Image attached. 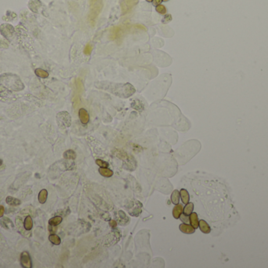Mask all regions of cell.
<instances>
[{
	"label": "cell",
	"instance_id": "603a6c76",
	"mask_svg": "<svg viewBox=\"0 0 268 268\" xmlns=\"http://www.w3.org/2000/svg\"><path fill=\"white\" fill-rule=\"evenodd\" d=\"M193 210H194V204L193 203H187L185 205V207H184L183 209V213L184 215H187V216H190L191 213L193 212Z\"/></svg>",
	"mask_w": 268,
	"mask_h": 268
},
{
	"label": "cell",
	"instance_id": "f1b7e54d",
	"mask_svg": "<svg viewBox=\"0 0 268 268\" xmlns=\"http://www.w3.org/2000/svg\"><path fill=\"white\" fill-rule=\"evenodd\" d=\"M96 164H97L98 166H100V168H108L109 165L108 163L106 162V161H102V160H100V159L96 160Z\"/></svg>",
	"mask_w": 268,
	"mask_h": 268
},
{
	"label": "cell",
	"instance_id": "ba28073f",
	"mask_svg": "<svg viewBox=\"0 0 268 268\" xmlns=\"http://www.w3.org/2000/svg\"><path fill=\"white\" fill-rule=\"evenodd\" d=\"M20 262L22 267L24 268H31L32 267V262H31V256L29 253L27 251L22 252L20 256Z\"/></svg>",
	"mask_w": 268,
	"mask_h": 268
},
{
	"label": "cell",
	"instance_id": "83f0119b",
	"mask_svg": "<svg viewBox=\"0 0 268 268\" xmlns=\"http://www.w3.org/2000/svg\"><path fill=\"white\" fill-rule=\"evenodd\" d=\"M92 50H93V46H92L90 43H88L87 45L85 47L83 52H84V54H86V55H90Z\"/></svg>",
	"mask_w": 268,
	"mask_h": 268
},
{
	"label": "cell",
	"instance_id": "5bb4252c",
	"mask_svg": "<svg viewBox=\"0 0 268 268\" xmlns=\"http://www.w3.org/2000/svg\"><path fill=\"white\" fill-rule=\"evenodd\" d=\"M198 227L200 228L201 231L204 233H209L210 231H211V228H210L209 225L203 220H199V225H198Z\"/></svg>",
	"mask_w": 268,
	"mask_h": 268
},
{
	"label": "cell",
	"instance_id": "ffe728a7",
	"mask_svg": "<svg viewBox=\"0 0 268 268\" xmlns=\"http://www.w3.org/2000/svg\"><path fill=\"white\" fill-rule=\"evenodd\" d=\"M99 172H100V174L102 176L106 177V178H110L114 174L113 171L108 168H100L99 169Z\"/></svg>",
	"mask_w": 268,
	"mask_h": 268
},
{
	"label": "cell",
	"instance_id": "ac0fdd59",
	"mask_svg": "<svg viewBox=\"0 0 268 268\" xmlns=\"http://www.w3.org/2000/svg\"><path fill=\"white\" fill-rule=\"evenodd\" d=\"M180 195H181L182 202L184 203V204H187V203H189L190 196L187 190H185V189H182V190L180 191Z\"/></svg>",
	"mask_w": 268,
	"mask_h": 268
},
{
	"label": "cell",
	"instance_id": "d590c367",
	"mask_svg": "<svg viewBox=\"0 0 268 268\" xmlns=\"http://www.w3.org/2000/svg\"><path fill=\"white\" fill-rule=\"evenodd\" d=\"M110 224H111V226H112V227L115 228V227H116V225H117V223H116V222H115V220H112V221L110 222Z\"/></svg>",
	"mask_w": 268,
	"mask_h": 268
},
{
	"label": "cell",
	"instance_id": "4316f807",
	"mask_svg": "<svg viewBox=\"0 0 268 268\" xmlns=\"http://www.w3.org/2000/svg\"><path fill=\"white\" fill-rule=\"evenodd\" d=\"M155 10H156L157 12L158 13V14H166V8H165V6L163 5H158L157 6L156 8H155Z\"/></svg>",
	"mask_w": 268,
	"mask_h": 268
},
{
	"label": "cell",
	"instance_id": "277c9868",
	"mask_svg": "<svg viewBox=\"0 0 268 268\" xmlns=\"http://www.w3.org/2000/svg\"><path fill=\"white\" fill-rule=\"evenodd\" d=\"M91 6L92 8L90 11H89V16H88V21H89V24L94 26L96 18L99 16V14H100L102 8H103V0L96 1Z\"/></svg>",
	"mask_w": 268,
	"mask_h": 268
},
{
	"label": "cell",
	"instance_id": "836d02e7",
	"mask_svg": "<svg viewBox=\"0 0 268 268\" xmlns=\"http://www.w3.org/2000/svg\"><path fill=\"white\" fill-rule=\"evenodd\" d=\"M4 213H5V207L2 205H0V218H2L4 216Z\"/></svg>",
	"mask_w": 268,
	"mask_h": 268
},
{
	"label": "cell",
	"instance_id": "484cf974",
	"mask_svg": "<svg viewBox=\"0 0 268 268\" xmlns=\"http://www.w3.org/2000/svg\"><path fill=\"white\" fill-rule=\"evenodd\" d=\"M64 157L65 159H75L76 157V153L73 150H67L64 153Z\"/></svg>",
	"mask_w": 268,
	"mask_h": 268
},
{
	"label": "cell",
	"instance_id": "1f68e13d",
	"mask_svg": "<svg viewBox=\"0 0 268 268\" xmlns=\"http://www.w3.org/2000/svg\"><path fill=\"white\" fill-rule=\"evenodd\" d=\"M57 230V226H51V225H49V230H50V233H56Z\"/></svg>",
	"mask_w": 268,
	"mask_h": 268
},
{
	"label": "cell",
	"instance_id": "4fadbf2b",
	"mask_svg": "<svg viewBox=\"0 0 268 268\" xmlns=\"http://www.w3.org/2000/svg\"><path fill=\"white\" fill-rule=\"evenodd\" d=\"M189 220H190V223H191V225L193 227H194V229H197L198 228V225H199V220H198V215H197V213L195 212H192L191 215H190L189 216Z\"/></svg>",
	"mask_w": 268,
	"mask_h": 268
},
{
	"label": "cell",
	"instance_id": "8d00e7d4",
	"mask_svg": "<svg viewBox=\"0 0 268 268\" xmlns=\"http://www.w3.org/2000/svg\"><path fill=\"white\" fill-rule=\"evenodd\" d=\"M96 1H97V0H90V1H89V2H90V6H93Z\"/></svg>",
	"mask_w": 268,
	"mask_h": 268
},
{
	"label": "cell",
	"instance_id": "7402d4cb",
	"mask_svg": "<svg viewBox=\"0 0 268 268\" xmlns=\"http://www.w3.org/2000/svg\"><path fill=\"white\" fill-rule=\"evenodd\" d=\"M180 197H181V195H180V192L178 190H173V192L172 193V195H171V201L173 204H178L180 202Z\"/></svg>",
	"mask_w": 268,
	"mask_h": 268
},
{
	"label": "cell",
	"instance_id": "6da1fadb",
	"mask_svg": "<svg viewBox=\"0 0 268 268\" xmlns=\"http://www.w3.org/2000/svg\"><path fill=\"white\" fill-rule=\"evenodd\" d=\"M106 89L114 94L121 98H129L132 96L136 90L130 83H109Z\"/></svg>",
	"mask_w": 268,
	"mask_h": 268
},
{
	"label": "cell",
	"instance_id": "2e32d148",
	"mask_svg": "<svg viewBox=\"0 0 268 268\" xmlns=\"http://www.w3.org/2000/svg\"><path fill=\"white\" fill-rule=\"evenodd\" d=\"M6 202L7 204H9L10 206H18L21 204V201H20L19 199L16 198V197H11V196H8V197L6 198Z\"/></svg>",
	"mask_w": 268,
	"mask_h": 268
},
{
	"label": "cell",
	"instance_id": "30bf717a",
	"mask_svg": "<svg viewBox=\"0 0 268 268\" xmlns=\"http://www.w3.org/2000/svg\"><path fill=\"white\" fill-rule=\"evenodd\" d=\"M79 119H80V121L82 122V124H87L89 123V115L86 109H83V108H82V109H79Z\"/></svg>",
	"mask_w": 268,
	"mask_h": 268
},
{
	"label": "cell",
	"instance_id": "ab89813d",
	"mask_svg": "<svg viewBox=\"0 0 268 268\" xmlns=\"http://www.w3.org/2000/svg\"><path fill=\"white\" fill-rule=\"evenodd\" d=\"M163 1H165V2H166V1H169V0H163Z\"/></svg>",
	"mask_w": 268,
	"mask_h": 268
},
{
	"label": "cell",
	"instance_id": "9c48e42d",
	"mask_svg": "<svg viewBox=\"0 0 268 268\" xmlns=\"http://www.w3.org/2000/svg\"><path fill=\"white\" fill-rule=\"evenodd\" d=\"M122 33H123L122 28L119 27V26H115V27H113L111 29L109 38L112 40H119V39H121V37H122Z\"/></svg>",
	"mask_w": 268,
	"mask_h": 268
},
{
	"label": "cell",
	"instance_id": "44dd1931",
	"mask_svg": "<svg viewBox=\"0 0 268 268\" xmlns=\"http://www.w3.org/2000/svg\"><path fill=\"white\" fill-rule=\"evenodd\" d=\"M49 240L51 242L52 244L55 245H59L61 243V240H60V237L55 233H51L49 236Z\"/></svg>",
	"mask_w": 268,
	"mask_h": 268
},
{
	"label": "cell",
	"instance_id": "d6986e66",
	"mask_svg": "<svg viewBox=\"0 0 268 268\" xmlns=\"http://www.w3.org/2000/svg\"><path fill=\"white\" fill-rule=\"evenodd\" d=\"M47 197H48V192H47V190L43 189V190H42L41 191H40L39 194L38 200L39 201V203H41V204H44V203H46V201H47Z\"/></svg>",
	"mask_w": 268,
	"mask_h": 268
},
{
	"label": "cell",
	"instance_id": "4dcf8cb0",
	"mask_svg": "<svg viewBox=\"0 0 268 268\" xmlns=\"http://www.w3.org/2000/svg\"><path fill=\"white\" fill-rule=\"evenodd\" d=\"M187 216H187V215L184 214L182 216V214H181V216H180V218H181V220H182L184 223H188L190 222V220H189V217H187Z\"/></svg>",
	"mask_w": 268,
	"mask_h": 268
},
{
	"label": "cell",
	"instance_id": "5b68a950",
	"mask_svg": "<svg viewBox=\"0 0 268 268\" xmlns=\"http://www.w3.org/2000/svg\"><path fill=\"white\" fill-rule=\"evenodd\" d=\"M57 124L61 128H69L71 124V117L70 114L66 111L60 112L57 115Z\"/></svg>",
	"mask_w": 268,
	"mask_h": 268
},
{
	"label": "cell",
	"instance_id": "d4e9b609",
	"mask_svg": "<svg viewBox=\"0 0 268 268\" xmlns=\"http://www.w3.org/2000/svg\"><path fill=\"white\" fill-rule=\"evenodd\" d=\"M35 73L36 76H38L40 78H43V79L47 78L49 76V73L46 70H43L42 69H37Z\"/></svg>",
	"mask_w": 268,
	"mask_h": 268
},
{
	"label": "cell",
	"instance_id": "e0dca14e",
	"mask_svg": "<svg viewBox=\"0 0 268 268\" xmlns=\"http://www.w3.org/2000/svg\"><path fill=\"white\" fill-rule=\"evenodd\" d=\"M41 2L39 0H30L29 4H28V6H29L30 10L33 12L36 13L38 12L39 7L41 6Z\"/></svg>",
	"mask_w": 268,
	"mask_h": 268
},
{
	"label": "cell",
	"instance_id": "cb8c5ba5",
	"mask_svg": "<svg viewBox=\"0 0 268 268\" xmlns=\"http://www.w3.org/2000/svg\"><path fill=\"white\" fill-rule=\"evenodd\" d=\"M62 222V217L61 216H54L53 218L50 219L49 220V225L51 226H57Z\"/></svg>",
	"mask_w": 268,
	"mask_h": 268
},
{
	"label": "cell",
	"instance_id": "f546056e",
	"mask_svg": "<svg viewBox=\"0 0 268 268\" xmlns=\"http://www.w3.org/2000/svg\"><path fill=\"white\" fill-rule=\"evenodd\" d=\"M173 17L172 16H171V14H167V15L165 16V17H164L163 19H162V23L163 24H167V23L170 22L171 21H172Z\"/></svg>",
	"mask_w": 268,
	"mask_h": 268
},
{
	"label": "cell",
	"instance_id": "7c38bea8",
	"mask_svg": "<svg viewBox=\"0 0 268 268\" xmlns=\"http://www.w3.org/2000/svg\"><path fill=\"white\" fill-rule=\"evenodd\" d=\"M0 225L2 228L6 229V230H10V229L14 228V224H13L12 221H11L8 217H3L2 216L1 220H0Z\"/></svg>",
	"mask_w": 268,
	"mask_h": 268
},
{
	"label": "cell",
	"instance_id": "3957f363",
	"mask_svg": "<svg viewBox=\"0 0 268 268\" xmlns=\"http://www.w3.org/2000/svg\"><path fill=\"white\" fill-rule=\"evenodd\" d=\"M16 224H17V229L21 232V233H22L23 235L26 236V237H28L27 233H29V231H31L33 227V220L31 216L27 215L24 217V220H23L21 216H17L16 217Z\"/></svg>",
	"mask_w": 268,
	"mask_h": 268
},
{
	"label": "cell",
	"instance_id": "e575fe53",
	"mask_svg": "<svg viewBox=\"0 0 268 268\" xmlns=\"http://www.w3.org/2000/svg\"><path fill=\"white\" fill-rule=\"evenodd\" d=\"M162 1H163V0H153V1H152V2H153L154 6H157L160 5V4L162 3Z\"/></svg>",
	"mask_w": 268,
	"mask_h": 268
},
{
	"label": "cell",
	"instance_id": "f35d334b",
	"mask_svg": "<svg viewBox=\"0 0 268 268\" xmlns=\"http://www.w3.org/2000/svg\"><path fill=\"white\" fill-rule=\"evenodd\" d=\"M147 2H152V1H153V0H146Z\"/></svg>",
	"mask_w": 268,
	"mask_h": 268
},
{
	"label": "cell",
	"instance_id": "9a60e30c",
	"mask_svg": "<svg viewBox=\"0 0 268 268\" xmlns=\"http://www.w3.org/2000/svg\"><path fill=\"white\" fill-rule=\"evenodd\" d=\"M183 209H184V207H183L182 204H176L175 207H173V216L175 219H179L180 216H181L183 212Z\"/></svg>",
	"mask_w": 268,
	"mask_h": 268
},
{
	"label": "cell",
	"instance_id": "8fae6325",
	"mask_svg": "<svg viewBox=\"0 0 268 268\" xmlns=\"http://www.w3.org/2000/svg\"><path fill=\"white\" fill-rule=\"evenodd\" d=\"M180 230H181V231L182 233H187V234H191V233H194V231H195V229L191 225L184 223L180 225Z\"/></svg>",
	"mask_w": 268,
	"mask_h": 268
},
{
	"label": "cell",
	"instance_id": "7a4b0ae2",
	"mask_svg": "<svg viewBox=\"0 0 268 268\" xmlns=\"http://www.w3.org/2000/svg\"><path fill=\"white\" fill-rule=\"evenodd\" d=\"M0 84L13 90H21L24 87L18 76L11 74H3L0 76Z\"/></svg>",
	"mask_w": 268,
	"mask_h": 268
},
{
	"label": "cell",
	"instance_id": "8992f818",
	"mask_svg": "<svg viewBox=\"0 0 268 268\" xmlns=\"http://www.w3.org/2000/svg\"><path fill=\"white\" fill-rule=\"evenodd\" d=\"M138 2L139 0H120L119 4H120L122 15H125L129 13L138 3Z\"/></svg>",
	"mask_w": 268,
	"mask_h": 268
},
{
	"label": "cell",
	"instance_id": "74e56055",
	"mask_svg": "<svg viewBox=\"0 0 268 268\" xmlns=\"http://www.w3.org/2000/svg\"><path fill=\"white\" fill-rule=\"evenodd\" d=\"M2 164V160L0 159V166H1Z\"/></svg>",
	"mask_w": 268,
	"mask_h": 268
},
{
	"label": "cell",
	"instance_id": "52a82bcc",
	"mask_svg": "<svg viewBox=\"0 0 268 268\" xmlns=\"http://www.w3.org/2000/svg\"><path fill=\"white\" fill-rule=\"evenodd\" d=\"M0 32L6 39L11 40L14 34V28L10 24H2L0 26Z\"/></svg>",
	"mask_w": 268,
	"mask_h": 268
},
{
	"label": "cell",
	"instance_id": "d6a6232c",
	"mask_svg": "<svg viewBox=\"0 0 268 268\" xmlns=\"http://www.w3.org/2000/svg\"><path fill=\"white\" fill-rule=\"evenodd\" d=\"M133 28H136L138 29H143L144 31H147L146 28L144 25H142V24H135V25H133Z\"/></svg>",
	"mask_w": 268,
	"mask_h": 268
}]
</instances>
